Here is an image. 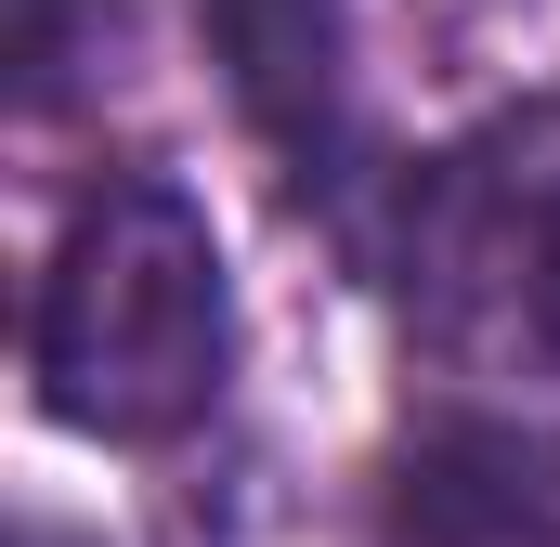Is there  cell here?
<instances>
[{"label":"cell","instance_id":"cell-1","mask_svg":"<svg viewBox=\"0 0 560 547\" xmlns=\"http://www.w3.org/2000/svg\"><path fill=\"white\" fill-rule=\"evenodd\" d=\"M39 405L92 443H170L222 405L235 365V287H222V235L183 183L118 170L105 196H79L66 248L39 274Z\"/></svg>","mask_w":560,"mask_h":547},{"label":"cell","instance_id":"cell-2","mask_svg":"<svg viewBox=\"0 0 560 547\" xmlns=\"http://www.w3.org/2000/svg\"><path fill=\"white\" fill-rule=\"evenodd\" d=\"M405 313L469 365H560V105H509L405 183Z\"/></svg>","mask_w":560,"mask_h":547},{"label":"cell","instance_id":"cell-3","mask_svg":"<svg viewBox=\"0 0 560 547\" xmlns=\"http://www.w3.org/2000/svg\"><path fill=\"white\" fill-rule=\"evenodd\" d=\"M209 53H222L248 131L287 156V183L326 196L352 170V39H339V0H209Z\"/></svg>","mask_w":560,"mask_h":547}]
</instances>
